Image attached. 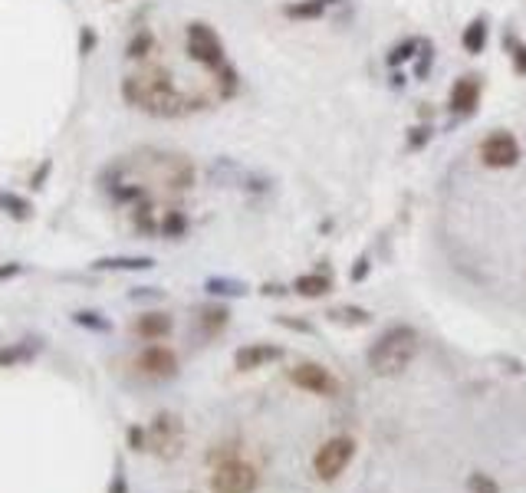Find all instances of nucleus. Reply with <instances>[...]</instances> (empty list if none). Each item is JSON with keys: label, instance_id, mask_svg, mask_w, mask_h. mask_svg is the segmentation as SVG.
Here are the masks:
<instances>
[{"label": "nucleus", "instance_id": "473e14b6", "mask_svg": "<svg viewBox=\"0 0 526 493\" xmlns=\"http://www.w3.org/2000/svg\"><path fill=\"white\" fill-rule=\"evenodd\" d=\"M513 66H517L520 76H526V46H520V50L513 53Z\"/></svg>", "mask_w": 526, "mask_h": 493}, {"label": "nucleus", "instance_id": "b1692460", "mask_svg": "<svg viewBox=\"0 0 526 493\" xmlns=\"http://www.w3.org/2000/svg\"><path fill=\"white\" fill-rule=\"evenodd\" d=\"M207 293L241 296V293H247V286H243V283H233V280H221V277H211V280H207Z\"/></svg>", "mask_w": 526, "mask_h": 493}, {"label": "nucleus", "instance_id": "c756f323", "mask_svg": "<svg viewBox=\"0 0 526 493\" xmlns=\"http://www.w3.org/2000/svg\"><path fill=\"white\" fill-rule=\"evenodd\" d=\"M95 46V34H93V26H83V34H79V53L83 56H89Z\"/></svg>", "mask_w": 526, "mask_h": 493}, {"label": "nucleus", "instance_id": "c85d7f7f", "mask_svg": "<svg viewBox=\"0 0 526 493\" xmlns=\"http://www.w3.org/2000/svg\"><path fill=\"white\" fill-rule=\"evenodd\" d=\"M24 273V263H17V260H10V263H0V283H7V280L20 277Z\"/></svg>", "mask_w": 526, "mask_h": 493}, {"label": "nucleus", "instance_id": "423d86ee", "mask_svg": "<svg viewBox=\"0 0 526 493\" xmlns=\"http://www.w3.org/2000/svg\"><path fill=\"white\" fill-rule=\"evenodd\" d=\"M352 454H355V444L349 441V438H329V441L316 450V458H313L316 477H320V480H336V477L349 468Z\"/></svg>", "mask_w": 526, "mask_h": 493}, {"label": "nucleus", "instance_id": "0eeeda50", "mask_svg": "<svg viewBox=\"0 0 526 493\" xmlns=\"http://www.w3.org/2000/svg\"><path fill=\"white\" fill-rule=\"evenodd\" d=\"M481 162L493 172H503V168H513L520 162V142L510 135V132H491L487 139L481 142Z\"/></svg>", "mask_w": 526, "mask_h": 493}, {"label": "nucleus", "instance_id": "7c9ffc66", "mask_svg": "<svg viewBox=\"0 0 526 493\" xmlns=\"http://www.w3.org/2000/svg\"><path fill=\"white\" fill-rule=\"evenodd\" d=\"M53 172V162H44L40 168L34 172V178H30V188H44V182H46V174Z\"/></svg>", "mask_w": 526, "mask_h": 493}, {"label": "nucleus", "instance_id": "393cba45", "mask_svg": "<svg viewBox=\"0 0 526 493\" xmlns=\"http://www.w3.org/2000/svg\"><path fill=\"white\" fill-rule=\"evenodd\" d=\"M329 316L336 322H349V326H365V322H369V312L355 310V306H349V310H332Z\"/></svg>", "mask_w": 526, "mask_h": 493}, {"label": "nucleus", "instance_id": "1a4fd4ad", "mask_svg": "<svg viewBox=\"0 0 526 493\" xmlns=\"http://www.w3.org/2000/svg\"><path fill=\"white\" fill-rule=\"evenodd\" d=\"M290 381H293L296 389L313 391V395H336V391H339L332 372H329V369H323V365H316V362L296 365L293 372H290Z\"/></svg>", "mask_w": 526, "mask_h": 493}, {"label": "nucleus", "instance_id": "f8f14e48", "mask_svg": "<svg viewBox=\"0 0 526 493\" xmlns=\"http://www.w3.org/2000/svg\"><path fill=\"white\" fill-rule=\"evenodd\" d=\"M280 349L270 346V342H251V346L237 349V355H233V365L241 369V372H253V369H263V365L276 362L280 359Z\"/></svg>", "mask_w": 526, "mask_h": 493}, {"label": "nucleus", "instance_id": "72a5a7b5", "mask_svg": "<svg viewBox=\"0 0 526 493\" xmlns=\"http://www.w3.org/2000/svg\"><path fill=\"white\" fill-rule=\"evenodd\" d=\"M109 493H129V487H125V477H122V470L113 477V484H109Z\"/></svg>", "mask_w": 526, "mask_h": 493}, {"label": "nucleus", "instance_id": "f3484780", "mask_svg": "<svg viewBox=\"0 0 526 493\" xmlns=\"http://www.w3.org/2000/svg\"><path fill=\"white\" fill-rule=\"evenodd\" d=\"M132 217H135V227L142 231V234H158V224H162V217H158L155 204L152 201H138L135 211H132Z\"/></svg>", "mask_w": 526, "mask_h": 493}, {"label": "nucleus", "instance_id": "aec40b11", "mask_svg": "<svg viewBox=\"0 0 526 493\" xmlns=\"http://www.w3.org/2000/svg\"><path fill=\"white\" fill-rule=\"evenodd\" d=\"M73 322H76L79 329H89V332H113V322L95 310H76L73 312Z\"/></svg>", "mask_w": 526, "mask_h": 493}, {"label": "nucleus", "instance_id": "9d476101", "mask_svg": "<svg viewBox=\"0 0 526 493\" xmlns=\"http://www.w3.org/2000/svg\"><path fill=\"white\" fill-rule=\"evenodd\" d=\"M155 172L172 191H188L194 184V164L184 155H155Z\"/></svg>", "mask_w": 526, "mask_h": 493}, {"label": "nucleus", "instance_id": "cd10ccee", "mask_svg": "<svg viewBox=\"0 0 526 493\" xmlns=\"http://www.w3.org/2000/svg\"><path fill=\"white\" fill-rule=\"evenodd\" d=\"M125 441H129L132 450H145L148 448V434L142 431V428H129V431H125Z\"/></svg>", "mask_w": 526, "mask_h": 493}, {"label": "nucleus", "instance_id": "6ab92c4d", "mask_svg": "<svg viewBox=\"0 0 526 493\" xmlns=\"http://www.w3.org/2000/svg\"><path fill=\"white\" fill-rule=\"evenodd\" d=\"M158 234H162V237H172V241L184 237V234H188V217H184L182 211H164V214H162V224H158Z\"/></svg>", "mask_w": 526, "mask_h": 493}, {"label": "nucleus", "instance_id": "9b49d317", "mask_svg": "<svg viewBox=\"0 0 526 493\" xmlns=\"http://www.w3.org/2000/svg\"><path fill=\"white\" fill-rule=\"evenodd\" d=\"M481 103V79L477 76H461L451 86V113L454 115H471Z\"/></svg>", "mask_w": 526, "mask_h": 493}, {"label": "nucleus", "instance_id": "bb28decb", "mask_svg": "<svg viewBox=\"0 0 526 493\" xmlns=\"http://www.w3.org/2000/svg\"><path fill=\"white\" fill-rule=\"evenodd\" d=\"M418 46H422V40H405L402 46H395V50H392L389 63H392V66H398L402 60H412V56H414L412 50H418Z\"/></svg>", "mask_w": 526, "mask_h": 493}, {"label": "nucleus", "instance_id": "f257e3e1", "mask_svg": "<svg viewBox=\"0 0 526 493\" xmlns=\"http://www.w3.org/2000/svg\"><path fill=\"white\" fill-rule=\"evenodd\" d=\"M122 99L145 115L155 119H178L191 109H201V99L178 93L168 70H142L122 79Z\"/></svg>", "mask_w": 526, "mask_h": 493}, {"label": "nucleus", "instance_id": "6e6552de", "mask_svg": "<svg viewBox=\"0 0 526 493\" xmlns=\"http://www.w3.org/2000/svg\"><path fill=\"white\" fill-rule=\"evenodd\" d=\"M135 369L145 375V379H155V381L174 379V375H178V355L168 346H148L142 349V355L135 359Z\"/></svg>", "mask_w": 526, "mask_h": 493}, {"label": "nucleus", "instance_id": "a878e982", "mask_svg": "<svg viewBox=\"0 0 526 493\" xmlns=\"http://www.w3.org/2000/svg\"><path fill=\"white\" fill-rule=\"evenodd\" d=\"M467 490L471 493H501V487L493 484L487 474H474L471 480H467Z\"/></svg>", "mask_w": 526, "mask_h": 493}, {"label": "nucleus", "instance_id": "412c9836", "mask_svg": "<svg viewBox=\"0 0 526 493\" xmlns=\"http://www.w3.org/2000/svg\"><path fill=\"white\" fill-rule=\"evenodd\" d=\"M227 316L231 312L224 310V306H207V310H201V329H204V336H217L221 329L227 326Z\"/></svg>", "mask_w": 526, "mask_h": 493}, {"label": "nucleus", "instance_id": "20e7f679", "mask_svg": "<svg viewBox=\"0 0 526 493\" xmlns=\"http://www.w3.org/2000/svg\"><path fill=\"white\" fill-rule=\"evenodd\" d=\"M148 450H155L162 460H174L184 448V424L172 411H158L148 424Z\"/></svg>", "mask_w": 526, "mask_h": 493}, {"label": "nucleus", "instance_id": "2f4dec72", "mask_svg": "<svg viewBox=\"0 0 526 493\" xmlns=\"http://www.w3.org/2000/svg\"><path fill=\"white\" fill-rule=\"evenodd\" d=\"M129 300H162V290H155V286H142V290L129 293Z\"/></svg>", "mask_w": 526, "mask_h": 493}, {"label": "nucleus", "instance_id": "ddd939ff", "mask_svg": "<svg viewBox=\"0 0 526 493\" xmlns=\"http://www.w3.org/2000/svg\"><path fill=\"white\" fill-rule=\"evenodd\" d=\"M132 329H135V336L148 339V342H158V339H164V336H168V332L174 329V320L168 316V312L152 310V312H142Z\"/></svg>", "mask_w": 526, "mask_h": 493}, {"label": "nucleus", "instance_id": "2eb2a0df", "mask_svg": "<svg viewBox=\"0 0 526 493\" xmlns=\"http://www.w3.org/2000/svg\"><path fill=\"white\" fill-rule=\"evenodd\" d=\"M40 352V342L30 339V342H10V346H0V369H14V365L30 362L34 355Z\"/></svg>", "mask_w": 526, "mask_h": 493}, {"label": "nucleus", "instance_id": "f03ea898", "mask_svg": "<svg viewBox=\"0 0 526 493\" xmlns=\"http://www.w3.org/2000/svg\"><path fill=\"white\" fill-rule=\"evenodd\" d=\"M414 355H418V332L412 326H392L369 349V369L379 379H395L414 362Z\"/></svg>", "mask_w": 526, "mask_h": 493}, {"label": "nucleus", "instance_id": "39448f33", "mask_svg": "<svg viewBox=\"0 0 526 493\" xmlns=\"http://www.w3.org/2000/svg\"><path fill=\"white\" fill-rule=\"evenodd\" d=\"M184 46H188L191 60L201 63V66H207V70H224L227 66L221 36H217L207 24H201V20L188 24V30H184Z\"/></svg>", "mask_w": 526, "mask_h": 493}, {"label": "nucleus", "instance_id": "a211bd4d", "mask_svg": "<svg viewBox=\"0 0 526 493\" xmlns=\"http://www.w3.org/2000/svg\"><path fill=\"white\" fill-rule=\"evenodd\" d=\"M461 44H464V50L471 53V56L483 53V46H487V24H483V20H471V24L464 26Z\"/></svg>", "mask_w": 526, "mask_h": 493}, {"label": "nucleus", "instance_id": "4468645a", "mask_svg": "<svg viewBox=\"0 0 526 493\" xmlns=\"http://www.w3.org/2000/svg\"><path fill=\"white\" fill-rule=\"evenodd\" d=\"M93 270H115V273H138V270H152L155 260L152 257H99L89 263Z\"/></svg>", "mask_w": 526, "mask_h": 493}, {"label": "nucleus", "instance_id": "5701e85b", "mask_svg": "<svg viewBox=\"0 0 526 493\" xmlns=\"http://www.w3.org/2000/svg\"><path fill=\"white\" fill-rule=\"evenodd\" d=\"M296 293L300 296H323L329 293V280L323 273H310V277L296 280Z\"/></svg>", "mask_w": 526, "mask_h": 493}, {"label": "nucleus", "instance_id": "7ed1b4c3", "mask_svg": "<svg viewBox=\"0 0 526 493\" xmlns=\"http://www.w3.org/2000/svg\"><path fill=\"white\" fill-rule=\"evenodd\" d=\"M260 484V474L253 464L231 454V458L217 460L214 474H211V490L214 493H253Z\"/></svg>", "mask_w": 526, "mask_h": 493}, {"label": "nucleus", "instance_id": "dca6fc26", "mask_svg": "<svg viewBox=\"0 0 526 493\" xmlns=\"http://www.w3.org/2000/svg\"><path fill=\"white\" fill-rule=\"evenodd\" d=\"M0 211H4L10 221H17V224H24V221L34 217V204H30L24 194H17V191H0Z\"/></svg>", "mask_w": 526, "mask_h": 493}, {"label": "nucleus", "instance_id": "4be33fe9", "mask_svg": "<svg viewBox=\"0 0 526 493\" xmlns=\"http://www.w3.org/2000/svg\"><path fill=\"white\" fill-rule=\"evenodd\" d=\"M152 50H155V36L148 34V30H138L129 40V46H125V56H129V60H145Z\"/></svg>", "mask_w": 526, "mask_h": 493}]
</instances>
